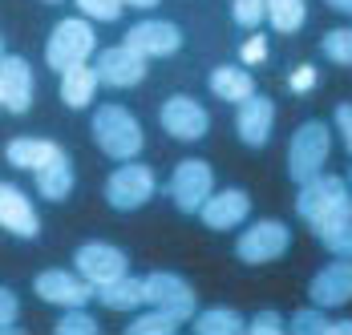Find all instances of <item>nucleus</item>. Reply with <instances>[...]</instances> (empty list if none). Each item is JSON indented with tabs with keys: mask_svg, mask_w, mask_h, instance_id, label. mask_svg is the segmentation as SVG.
I'll return each mask as SVG.
<instances>
[{
	"mask_svg": "<svg viewBox=\"0 0 352 335\" xmlns=\"http://www.w3.org/2000/svg\"><path fill=\"white\" fill-rule=\"evenodd\" d=\"M0 61H4V36H0Z\"/></svg>",
	"mask_w": 352,
	"mask_h": 335,
	"instance_id": "40",
	"label": "nucleus"
},
{
	"mask_svg": "<svg viewBox=\"0 0 352 335\" xmlns=\"http://www.w3.org/2000/svg\"><path fill=\"white\" fill-rule=\"evenodd\" d=\"M296 214L312 227V235L324 238L332 231H340L344 222H352V194L349 182L336 174H316L300 186L296 194Z\"/></svg>",
	"mask_w": 352,
	"mask_h": 335,
	"instance_id": "1",
	"label": "nucleus"
},
{
	"mask_svg": "<svg viewBox=\"0 0 352 335\" xmlns=\"http://www.w3.org/2000/svg\"><path fill=\"white\" fill-rule=\"evenodd\" d=\"M267 21L276 33H296L304 25V0H267Z\"/></svg>",
	"mask_w": 352,
	"mask_h": 335,
	"instance_id": "27",
	"label": "nucleus"
},
{
	"mask_svg": "<svg viewBox=\"0 0 352 335\" xmlns=\"http://www.w3.org/2000/svg\"><path fill=\"white\" fill-rule=\"evenodd\" d=\"M320 53H324L332 65H352V29H332V33H324Z\"/></svg>",
	"mask_w": 352,
	"mask_h": 335,
	"instance_id": "29",
	"label": "nucleus"
},
{
	"mask_svg": "<svg viewBox=\"0 0 352 335\" xmlns=\"http://www.w3.org/2000/svg\"><path fill=\"white\" fill-rule=\"evenodd\" d=\"M98 69L94 65H73L61 73V101L69 105V109H85V105H94V93H98Z\"/></svg>",
	"mask_w": 352,
	"mask_h": 335,
	"instance_id": "20",
	"label": "nucleus"
},
{
	"mask_svg": "<svg viewBox=\"0 0 352 335\" xmlns=\"http://www.w3.org/2000/svg\"><path fill=\"white\" fill-rule=\"evenodd\" d=\"M45 4H61V0H45Z\"/></svg>",
	"mask_w": 352,
	"mask_h": 335,
	"instance_id": "42",
	"label": "nucleus"
},
{
	"mask_svg": "<svg viewBox=\"0 0 352 335\" xmlns=\"http://www.w3.org/2000/svg\"><path fill=\"white\" fill-rule=\"evenodd\" d=\"M336 126H340V137L352 154V105H336Z\"/></svg>",
	"mask_w": 352,
	"mask_h": 335,
	"instance_id": "36",
	"label": "nucleus"
},
{
	"mask_svg": "<svg viewBox=\"0 0 352 335\" xmlns=\"http://www.w3.org/2000/svg\"><path fill=\"white\" fill-rule=\"evenodd\" d=\"M73 263H77V275H81V279H89L94 287H106V283L122 279V275L130 270L126 251H122V246H113V242H85V246H77Z\"/></svg>",
	"mask_w": 352,
	"mask_h": 335,
	"instance_id": "9",
	"label": "nucleus"
},
{
	"mask_svg": "<svg viewBox=\"0 0 352 335\" xmlns=\"http://www.w3.org/2000/svg\"><path fill=\"white\" fill-rule=\"evenodd\" d=\"M122 4H130V8H158L162 0H122Z\"/></svg>",
	"mask_w": 352,
	"mask_h": 335,
	"instance_id": "39",
	"label": "nucleus"
},
{
	"mask_svg": "<svg viewBox=\"0 0 352 335\" xmlns=\"http://www.w3.org/2000/svg\"><path fill=\"white\" fill-rule=\"evenodd\" d=\"M77 8L89 16V21H118L122 16V0H77Z\"/></svg>",
	"mask_w": 352,
	"mask_h": 335,
	"instance_id": "32",
	"label": "nucleus"
},
{
	"mask_svg": "<svg viewBox=\"0 0 352 335\" xmlns=\"http://www.w3.org/2000/svg\"><path fill=\"white\" fill-rule=\"evenodd\" d=\"M214 194V170L203 158H186L170 174V198L182 214H199L203 202Z\"/></svg>",
	"mask_w": 352,
	"mask_h": 335,
	"instance_id": "7",
	"label": "nucleus"
},
{
	"mask_svg": "<svg viewBox=\"0 0 352 335\" xmlns=\"http://www.w3.org/2000/svg\"><path fill=\"white\" fill-rule=\"evenodd\" d=\"M332 154V130L324 122H304L296 134H292V146H287V174L292 182H308L324 174V162Z\"/></svg>",
	"mask_w": 352,
	"mask_h": 335,
	"instance_id": "4",
	"label": "nucleus"
},
{
	"mask_svg": "<svg viewBox=\"0 0 352 335\" xmlns=\"http://www.w3.org/2000/svg\"><path fill=\"white\" fill-rule=\"evenodd\" d=\"M308 295L316 307L332 311V307H344L352 303V259H336L328 267H320L308 283Z\"/></svg>",
	"mask_w": 352,
	"mask_h": 335,
	"instance_id": "12",
	"label": "nucleus"
},
{
	"mask_svg": "<svg viewBox=\"0 0 352 335\" xmlns=\"http://www.w3.org/2000/svg\"><path fill=\"white\" fill-rule=\"evenodd\" d=\"M231 16L239 29H259L267 21V0H231Z\"/></svg>",
	"mask_w": 352,
	"mask_h": 335,
	"instance_id": "30",
	"label": "nucleus"
},
{
	"mask_svg": "<svg viewBox=\"0 0 352 335\" xmlns=\"http://www.w3.org/2000/svg\"><path fill=\"white\" fill-rule=\"evenodd\" d=\"M94 69H98V81L109 85V89H134L142 77H146L150 65H146V57L134 53L130 45H113V49H102L98 53Z\"/></svg>",
	"mask_w": 352,
	"mask_h": 335,
	"instance_id": "11",
	"label": "nucleus"
},
{
	"mask_svg": "<svg viewBox=\"0 0 352 335\" xmlns=\"http://www.w3.org/2000/svg\"><path fill=\"white\" fill-rule=\"evenodd\" d=\"M154 190H158V182H154V170L142 166V162H122V166L113 170L106 178V202L113 210H122V214H130V210H138L146 202L154 198Z\"/></svg>",
	"mask_w": 352,
	"mask_h": 335,
	"instance_id": "5",
	"label": "nucleus"
},
{
	"mask_svg": "<svg viewBox=\"0 0 352 335\" xmlns=\"http://www.w3.org/2000/svg\"><path fill=\"white\" fill-rule=\"evenodd\" d=\"M349 194H352V174H349Z\"/></svg>",
	"mask_w": 352,
	"mask_h": 335,
	"instance_id": "41",
	"label": "nucleus"
},
{
	"mask_svg": "<svg viewBox=\"0 0 352 335\" xmlns=\"http://www.w3.org/2000/svg\"><path fill=\"white\" fill-rule=\"evenodd\" d=\"M98 299H102V307H109V311H138L142 303H146V279H134V275L126 270L122 279L98 287Z\"/></svg>",
	"mask_w": 352,
	"mask_h": 335,
	"instance_id": "21",
	"label": "nucleus"
},
{
	"mask_svg": "<svg viewBox=\"0 0 352 335\" xmlns=\"http://www.w3.org/2000/svg\"><path fill=\"white\" fill-rule=\"evenodd\" d=\"M247 332L251 335H280V332H287V323H283V315L280 311H255L251 319H247Z\"/></svg>",
	"mask_w": 352,
	"mask_h": 335,
	"instance_id": "31",
	"label": "nucleus"
},
{
	"mask_svg": "<svg viewBox=\"0 0 352 335\" xmlns=\"http://www.w3.org/2000/svg\"><path fill=\"white\" fill-rule=\"evenodd\" d=\"M312 85H316V69L312 65H304V69L292 73V89H312Z\"/></svg>",
	"mask_w": 352,
	"mask_h": 335,
	"instance_id": "37",
	"label": "nucleus"
},
{
	"mask_svg": "<svg viewBox=\"0 0 352 335\" xmlns=\"http://www.w3.org/2000/svg\"><path fill=\"white\" fill-rule=\"evenodd\" d=\"M263 53H267V36L251 33V41L243 45V61H247V65H259V61H263Z\"/></svg>",
	"mask_w": 352,
	"mask_h": 335,
	"instance_id": "35",
	"label": "nucleus"
},
{
	"mask_svg": "<svg viewBox=\"0 0 352 335\" xmlns=\"http://www.w3.org/2000/svg\"><path fill=\"white\" fill-rule=\"evenodd\" d=\"M16 319H21V303L8 287H0V335L16 332Z\"/></svg>",
	"mask_w": 352,
	"mask_h": 335,
	"instance_id": "33",
	"label": "nucleus"
},
{
	"mask_svg": "<svg viewBox=\"0 0 352 335\" xmlns=\"http://www.w3.org/2000/svg\"><path fill=\"white\" fill-rule=\"evenodd\" d=\"M320 242L328 246V255H336V259H352V222H344V227L332 231V235H324Z\"/></svg>",
	"mask_w": 352,
	"mask_h": 335,
	"instance_id": "34",
	"label": "nucleus"
},
{
	"mask_svg": "<svg viewBox=\"0 0 352 335\" xmlns=\"http://www.w3.org/2000/svg\"><path fill=\"white\" fill-rule=\"evenodd\" d=\"M4 158H8V166L16 170H49L57 166V162H65L69 154L57 146V141H45V137H12L8 146H4Z\"/></svg>",
	"mask_w": 352,
	"mask_h": 335,
	"instance_id": "19",
	"label": "nucleus"
},
{
	"mask_svg": "<svg viewBox=\"0 0 352 335\" xmlns=\"http://www.w3.org/2000/svg\"><path fill=\"white\" fill-rule=\"evenodd\" d=\"M0 97L8 113H29L33 105V69L25 57H4L0 61Z\"/></svg>",
	"mask_w": 352,
	"mask_h": 335,
	"instance_id": "17",
	"label": "nucleus"
},
{
	"mask_svg": "<svg viewBox=\"0 0 352 335\" xmlns=\"http://www.w3.org/2000/svg\"><path fill=\"white\" fill-rule=\"evenodd\" d=\"M53 332L57 335H98L102 332V323H98L85 307H65V315L53 323Z\"/></svg>",
	"mask_w": 352,
	"mask_h": 335,
	"instance_id": "28",
	"label": "nucleus"
},
{
	"mask_svg": "<svg viewBox=\"0 0 352 335\" xmlns=\"http://www.w3.org/2000/svg\"><path fill=\"white\" fill-rule=\"evenodd\" d=\"M211 93L223 101H231V105H243L255 93V77L239 65H219L211 73Z\"/></svg>",
	"mask_w": 352,
	"mask_h": 335,
	"instance_id": "22",
	"label": "nucleus"
},
{
	"mask_svg": "<svg viewBox=\"0 0 352 335\" xmlns=\"http://www.w3.org/2000/svg\"><path fill=\"white\" fill-rule=\"evenodd\" d=\"M178 323H182L178 315L162 311V307H150V311L134 315V323H126V335H175Z\"/></svg>",
	"mask_w": 352,
	"mask_h": 335,
	"instance_id": "26",
	"label": "nucleus"
},
{
	"mask_svg": "<svg viewBox=\"0 0 352 335\" xmlns=\"http://www.w3.org/2000/svg\"><path fill=\"white\" fill-rule=\"evenodd\" d=\"M272 126H276V105H272V97L251 93V97L239 105V113H235V134H239V141L251 146V150L267 146Z\"/></svg>",
	"mask_w": 352,
	"mask_h": 335,
	"instance_id": "14",
	"label": "nucleus"
},
{
	"mask_svg": "<svg viewBox=\"0 0 352 335\" xmlns=\"http://www.w3.org/2000/svg\"><path fill=\"white\" fill-rule=\"evenodd\" d=\"M328 8H336V12H344V16H352V0H324Z\"/></svg>",
	"mask_w": 352,
	"mask_h": 335,
	"instance_id": "38",
	"label": "nucleus"
},
{
	"mask_svg": "<svg viewBox=\"0 0 352 335\" xmlns=\"http://www.w3.org/2000/svg\"><path fill=\"white\" fill-rule=\"evenodd\" d=\"M287 246H292V231L283 227L280 218H259L235 242V255H239V263H247V267H263V263H276Z\"/></svg>",
	"mask_w": 352,
	"mask_h": 335,
	"instance_id": "6",
	"label": "nucleus"
},
{
	"mask_svg": "<svg viewBox=\"0 0 352 335\" xmlns=\"http://www.w3.org/2000/svg\"><path fill=\"white\" fill-rule=\"evenodd\" d=\"M251 214V198H247V190H219L211 198L203 202V210H199V218H203V227H211V231H231V227H243V218Z\"/></svg>",
	"mask_w": 352,
	"mask_h": 335,
	"instance_id": "18",
	"label": "nucleus"
},
{
	"mask_svg": "<svg viewBox=\"0 0 352 335\" xmlns=\"http://www.w3.org/2000/svg\"><path fill=\"white\" fill-rule=\"evenodd\" d=\"M146 303L150 307H162V311H170L178 315L182 323L186 319H195V311H199V295H195V287L175 275V270H154V275H146Z\"/></svg>",
	"mask_w": 352,
	"mask_h": 335,
	"instance_id": "8",
	"label": "nucleus"
},
{
	"mask_svg": "<svg viewBox=\"0 0 352 335\" xmlns=\"http://www.w3.org/2000/svg\"><path fill=\"white\" fill-rule=\"evenodd\" d=\"M195 335H243L247 323L235 307H207V311H195Z\"/></svg>",
	"mask_w": 352,
	"mask_h": 335,
	"instance_id": "23",
	"label": "nucleus"
},
{
	"mask_svg": "<svg viewBox=\"0 0 352 335\" xmlns=\"http://www.w3.org/2000/svg\"><path fill=\"white\" fill-rule=\"evenodd\" d=\"M126 45L134 53H142L146 61L150 57H170V53L182 49V33H178V25H170V21H142V25H134L126 33Z\"/></svg>",
	"mask_w": 352,
	"mask_h": 335,
	"instance_id": "15",
	"label": "nucleus"
},
{
	"mask_svg": "<svg viewBox=\"0 0 352 335\" xmlns=\"http://www.w3.org/2000/svg\"><path fill=\"white\" fill-rule=\"evenodd\" d=\"M89 130H94V141L102 146V154L113 162H130L142 154V126L126 105H113V101L98 105Z\"/></svg>",
	"mask_w": 352,
	"mask_h": 335,
	"instance_id": "2",
	"label": "nucleus"
},
{
	"mask_svg": "<svg viewBox=\"0 0 352 335\" xmlns=\"http://www.w3.org/2000/svg\"><path fill=\"white\" fill-rule=\"evenodd\" d=\"M158 122H162V130L178 141H199V137L207 134V109L199 105L195 97H186V93H178L162 105V113H158Z\"/></svg>",
	"mask_w": 352,
	"mask_h": 335,
	"instance_id": "13",
	"label": "nucleus"
},
{
	"mask_svg": "<svg viewBox=\"0 0 352 335\" xmlns=\"http://www.w3.org/2000/svg\"><path fill=\"white\" fill-rule=\"evenodd\" d=\"M33 291L53 307H85V303L98 295V287L73 270H41L33 279Z\"/></svg>",
	"mask_w": 352,
	"mask_h": 335,
	"instance_id": "10",
	"label": "nucleus"
},
{
	"mask_svg": "<svg viewBox=\"0 0 352 335\" xmlns=\"http://www.w3.org/2000/svg\"><path fill=\"white\" fill-rule=\"evenodd\" d=\"M36 194L45 202H65L73 194V166L69 158L65 162H57V166L49 170H36Z\"/></svg>",
	"mask_w": 352,
	"mask_h": 335,
	"instance_id": "25",
	"label": "nucleus"
},
{
	"mask_svg": "<svg viewBox=\"0 0 352 335\" xmlns=\"http://www.w3.org/2000/svg\"><path fill=\"white\" fill-rule=\"evenodd\" d=\"M0 227L16 238H36L41 235V218H36V206L12 182H0Z\"/></svg>",
	"mask_w": 352,
	"mask_h": 335,
	"instance_id": "16",
	"label": "nucleus"
},
{
	"mask_svg": "<svg viewBox=\"0 0 352 335\" xmlns=\"http://www.w3.org/2000/svg\"><path fill=\"white\" fill-rule=\"evenodd\" d=\"M0 109H4V97H0Z\"/></svg>",
	"mask_w": 352,
	"mask_h": 335,
	"instance_id": "43",
	"label": "nucleus"
},
{
	"mask_svg": "<svg viewBox=\"0 0 352 335\" xmlns=\"http://www.w3.org/2000/svg\"><path fill=\"white\" fill-rule=\"evenodd\" d=\"M287 332L296 335H352V319H328L324 307H300L287 323Z\"/></svg>",
	"mask_w": 352,
	"mask_h": 335,
	"instance_id": "24",
	"label": "nucleus"
},
{
	"mask_svg": "<svg viewBox=\"0 0 352 335\" xmlns=\"http://www.w3.org/2000/svg\"><path fill=\"white\" fill-rule=\"evenodd\" d=\"M94 49H98V33L89 29V21L65 16V21H57V29L49 33L45 61H49V69L65 73V69H73V65H85V61L94 57Z\"/></svg>",
	"mask_w": 352,
	"mask_h": 335,
	"instance_id": "3",
	"label": "nucleus"
}]
</instances>
